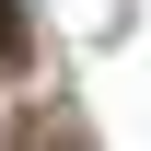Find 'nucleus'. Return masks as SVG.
<instances>
[{"mask_svg": "<svg viewBox=\"0 0 151 151\" xmlns=\"http://www.w3.org/2000/svg\"><path fill=\"white\" fill-rule=\"evenodd\" d=\"M35 35H23V0H0V58H23Z\"/></svg>", "mask_w": 151, "mask_h": 151, "instance_id": "f257e3e1", "label": "nucleus"}]
</instances>
